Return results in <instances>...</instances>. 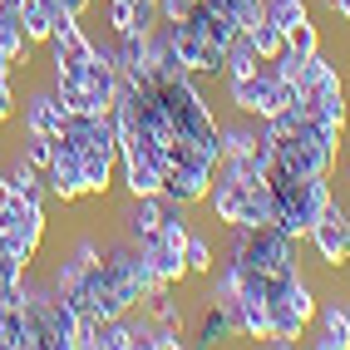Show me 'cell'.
<instances>
[{
    "mask_svg": "<svg viewBox=\"0 0 350 350\" xmlns=\"http://www.w3.org/2000/svg\"><path fill=\"white\" fill-rule=\"evenodd\" d=\"M306 242L316 252V262L321 267H331V271H350V207L331 193L321 202V213L306 232Z\"/></svg>",
    "mask_w": 350,
    "mask_h": 350,
    "instance_id": "obj_1",
    "label": "cell"
},
{
    "mask_svg": "<svg viewBox=\"0 0 350 350\" xmlns=\"http://www.w3.org/2000/svg\"><path fill=\"white\" fill-rule=\"evenodd\" d=\"M227 89V104L237 113H252V119H271V113H282V104H276V75L262 64L256 75L247 79H222Z\"/></svg>",
    "mask_w": 350,
    "mask_h": 350,
    "instance_id": "obj_2",
    "label": "cell"
},
{
    "mask_svg": "<svg viewBox=\"0 0 350 350\" xmlns=\"http://www.w3.org/2000/svg\"><path fill=\"white\" fill-rule=\"evenodd\" d=\"M89 55H94V35L79 20H69L50 35V75H84Z\"/></svg>",
    "mask_w": 350,
    "mask_h": 350,
    "instance_id": "obj_3",
    "label": "cell"
},
{
    "mask_svg": "<svg viewBox=\"0 0 350 350\" xmlns=\"http://www.w3.org/2000/svg\"><path fill=\"white\" fill-rule=\"evenodd\" d=\"M20 124H25V133H50V138H59V129L69 124V109L55 99L50 79L35 84L30 94H25V104H20Z\"/></svg>",
    "mask_w": 350,
    "mask_h": 350,
    "instance_id": "obj_4",
    "label": "cell"
},
{
    "mask_svg": "<svg viewBox=\"0 0 350 350\" xmlns=\"http://www.w3.org/2000/svg\"><path fill=\"white\" fill-rule=\"evenodd\" d=\"M301 340L316 345V350H350V306L345 301H321L316 321L306 325Z\"/></svg>",
    "mask_w": 350,
    "mask_h": 350,
    "instance_id": "obj_5",
    "label": "cell"
},
{
    "mask_svg": "<svg viewBox=\"0 0 350 350\" xmlns=\"http://www.w3.org/2000/svg\"><path fill=\"white\" fill-rule=\"evenodd\" d=\"M44 188H50V198H59V202L89 198L84 193V163H79L75 148H59L55 144V158H50V168H44Z\"/></svg>",
    "mask_w": 350,
    "mask_h": 350,
    "instance_id": "obj_6",
    "label": "cell"
},
{
    "mask_svg": "<svg viewBox=\"0 0 350 350\" xmlns=\"http://www.w3.org/2000/svg\"><path fill=\"white\" fill-rule=\"evenodd\" d=\"M144 44H148V69H153V84L188 75V69H183V59H178V30L168 25V20H158L153 30H144Z\"/></svg>",
    "mask_w": 350,
    "mask_h": 350,
    "instance_id": "obj_7",
    "label": "cell"
},
{
    "mask_svg": "<svg viewBox=\"0 0 350 350\" xmlns=\"http://www.w3.org/2000/svg\"><path fill=\"white\" fill-rule=\"evenodd\" d=\"M207 188H213V168H202V163H173V168L163 173V193L188 202V207H202Z\"/></svg>",
    "mask_w": 350,
    "mask_h": 350,
    "instance_id": "obj_8",
    "label": "cell"
},
{
    "mask_svg": "<svg viewBox=\"0 0 350 350\" xmlns=\"http://www.w3.org/2000/svg\"><path fill=\"white\" fill-rule=\"evenodd\" d=\"M158 217H163V193L153 198H129L124 202V242L133 247H144L158 237Z\"/></svg>",
    "mask_w": 350,
    "mask_h": 350,
    "instance_id": "obj_9",
    "label": "cell"
},
{
    "mask_svg": "<svg viewBox=\"0 0 350 350\" xmlns=\"http://www.w3.org/2000/svg\"><path fill=\"white\" fill-rule=\"evenodd\" d=\"M79 163H84V193H89V198H109L113 183H119V153H109V148H84Z\"/></svg>",
    "mask_w": 350,
    "mask_h": 350,
    "instance_id": "obj_10",
    "label": "cell"
},
{
    "mask_svg": "<svg viewBox=\"0 0 350 350\" xmlns=\"http://www.w3.org/2000/svg\"><path fill=\"white\" fill-rule=\"evenodd\" d=\"M232 336H237L232 306H227V301L202 296V316H198V336H193V345H227Z\"/></svg>",
    "mask_w": 350,
    "mask_h": 350,
    "instance_id": "obj_11",
    "label": "cell"
},
{
    "mask_svg": "<svg viewBox=\"0 0 350 350\" xmlns=\"http://www.w3.org/2000/svg\"><path fill=\"white\" fill-rule=\"evenodd\" d=\"M340 84H345V75H340V64L325 55V50H316L311 59H301V69H296L301 99H306V94H321V89H340Z\"/></svg>",
    "mask_w": 350,
    "mask_h": 350,
    "instance_id": "obj_12",
    "label": "cell"
},
{
    "mask_svg": "<svg viewBox=\"0 0 350 350\" xmlns=\"http://www.w3.org/2000/svg\"><path fill=\"white\" fill-rule=\"evenodd\" d=\"M138 252L148 256V267H153V276H158L163 286H183V282H188V262H183V247L153 237V242H144Z\"/></svg>",
    "mask_w": 350,
    "mask_h": 350,
    "instance_id": "obj_13",
    "label": "cell"
},
{
    "mask_svg": "<svg viewBox=\"0 0 350 350\" xmlns=\"http://www.w3.org/2000/svg\"><path fill=\"white\" fill-rule=\"evenodd\" d=\"M0 55H5L20 75H25L30 69V59H35V44L25 40V30H20V15H15V5L5 0V5H0Z\"/></svg>",
    "mask_w": 350,
    "mask_h": 350,
    "instance_id": "obj_14",
    "label": "cell"
},
{
    "mask_svg": "<svg viewBox=\"0 0 350 350\" xmlns=\"http://www.w3.org/2000/svg\"><path fill=\"white\" fill-rule=\"evenodd\" d=\"M20 15V30H25L30 44H50L55 35V0H10Z\"/></svg>",
    "mask_w": 350,
    "mask_h": 350,
    "instance_id": "obj_15",
    "label": "cell"
},
{
    "mask_svg": "<svg viewBox=\"0 0 350 350\" xmlns=\"http://www.w3.org/2000/svg\"><path fill=\"white\" fill-rule=\"evenodd\" d=\"M267 59L256 55V44H252V35L247 30H237L232 35V44H227V64H222V79H247V75H256Z\"/></svg>",
    "mask_w": 350,
    "mask_h": 350,
    "instance_id": "obj_16",
    "label": "cell"
},
{
    "mask_svg": "<svg viewBox=\"0 0 350 350\" xmlns=\"http://www.w3.org/2000/svg\"><path fill=\"white\" fill-rule=\"evenodd\" d=\"M5 178H10V188H15L20 198H40V202L50 198V188H44V173L35 168L30 158H20V153L5 163Z\"/></svg>",
    "mask_w": 350,
    "mask_h": 350,
    "instance_id": "obj_17",
    "label": "cell"
},
{
    "mask_svg": "<svg viewBox=\"0 0 350 350\" xmlns=\"http://www.w3.org/2000/svg\"><path fill=\"white\" fill-rule=\"evenodd\" d=\"M183 262H188V276H213V271H217V247H213V237L188 227V242H183Z\"/></svg>",
    "mask_w": 350,
    "mask_h": 350,
    "instance_id": "obj_18",
    "label": "cell"
},
{
    "mask_svg": "<svg viewBox=\"0 0 350 350\" xmlns=\"http://www.w3.org/2000/svg\"><path fill=\"white\" fill-rule=\"evenodd\" d=\"M271 217H276V202H271V188H267V178H262V183H252V188H247L242 222L237 227H271Z\"/></svg>",
    "mask_w": 350,
    "mask_h": 350,
    "instance_id": "obj_19",
    "label": "cell"
},
{
    "mask_svg": "<svg viewBox=\"0 0 350 350\" xmlns=\"http://www.w3.org/2000/svg\"><path fill=\"white\" fill-rule=\"evenodd\" d=\"M267 20L276 30H296L301 20H311V0H267Z\"/></svg>",
    "mask_w": 350,
    "mask_h": 350,
    "instance_id": "obj_20",
    "label": "cell"
},
{
    "mask_svg": "<svg viewBox=\"0 0 350 350\" xmlns=\"http://www.w3.org/2000/svg\"><path fill=\"white\" fill-rule=\"evenodd\" d=\"M247 35H252V44H256V55H262V59H276V55L286 50V30H276L271 20H256Z\"/></svg>",
    "mask_w": 350,
    "mask_h": 350,
    "instance_id": "obj_21",
    "label": "cell"
},
{
    "mask_svg": "<svg viewBox=\"0 0 350 350\" xmlns=\"http://www.w3.org/2000/svg\"><path fill=\"white\" fill-rule=\"evenodd\" d=\"M286 50H291L296 59H311V55L321 50V25H316V20H301L296 30H286Z\"/></svg>",
    "mask_w": 350,
    "mask_h": 350,
    "instance_id": "obj_22",
    "label": "cell"
},
{
    "mask_svg": "<svg viewBox=\"0 0 350 350\" xmlns=\"http://www.w3.org/2000/svg\"><path fill=\"white\" fill-rule=\"evenodd\" d=\"M15 153L30 158L35 168L44 173V168H50V158H55V138H50V133H25V148H15Z\"/></svg>",
    "mask_w": 350,
    "mask_h": 350,
    "instance_id": "obj_23",
    "label": "cell"
},
{
    "mask_svg": "<svg viewBox=\"0 0 350 350\" xmlns=\"http://www.w3.org/2000/svg\"><path fill=\"white\" fill-rule=\"evenodd\" d=\"M183 345H193V340H183V325H158V321L144 340V350H183Z\"/></svg>",
    "mask_w": 350,
    "mask_h": 350,
    "instance_id": "obj_24",
    "label": "cell"
},
{
    "mask_svg": "<svg viewBox=\"0 0 350 350\" xmlns=\"http://www.w3.org/2000/svg\"><path fill=\"white\" fill-rule=\"evenodd\" d=\"M104 5H109V35H113V40H119V35H138L129 0H104Z\"/></svg>",
    "mask_w": 350,
    "mask_h": 350,
    "instance_id": "obj_25",
    "label": "cell"
},
{
    "mask_svg": "<svg viewBox=\"0 0 350 350\" xmlns=\"http://www.w3.org/2000/svg\"><path fill=\"white\" fill-rule=\"evenodd\" d=\"M232 20H237V30H252L256 20H267V0H237V5H232Z\"/></svg>",
    "mask_w": 350,
    "mask_h": 350,
    "instance_id": "obj_26",
    "label": "cell"
},
{
    "mask_svg": "<svg viewBox=\"0 0 350 350\" xmlns=\"http://www.w3.org/2000/svg\"><path fill=\"white\" fill-rule=\"evenodd\" d=\"M129 5H133V25H138V35H144V30H153L158 25V0H129Z\"/></svg>",
    "mask_w": 350,
    "mask_h": 350,
    "instance_id": "obj_27",
    "label": "cell"
},
{
    "mask_svg": "<svg viewBox=\"0 0 350 350\" xmlns=\"http://www.w3.org/2000/svg\"><path fill=\"white\" fill-rule=\"evenodd\" d=\"M15 109H20L15 84H0V124H10V119H15Z\"/></svg>",
    "mask_w": 350,
    "mask_h": 350,
    "instance_id": "obj_28",
    "label": "cell"
},
{
    "mask_svg": "<svg viewBox=\"0 0 350 350\" xmlns=\"http://www.w3.org/2000/svg\"><path fill=\"white\" fill-rule=\"evenodd\" d=\"M59 5H64L69 15H79V20H84V15H89V5H94V0H59Z\"/></svg>",
    "mask_w": 350,
    "mask_h": 350,
    "instance_id": "obj_29",
    "label": "cell"
},
{
    "mask_svg": "<svg viewBox=\"0 0 350 350\" xmlns=\"http://www.w3.org/2000/svg\"><path fill=\"white\" fill-rule=\"evenodd\" d=\"M5 202H15V188H10V178H5V168H0V207Z\"/></svg>",
    "mask_w": 350,
    "mask_h": 350,
    "instance_id": "obj_30",
    "label": "cell"
},
{
    "mask_svg": "<svg viewBox=\"0 0 350 350\" xmlns=\"http://www.w3.org/2000/svg\"><path fill=\"white\" fill-rule=\"evenodd\" d=\"M0 84H15V64L5 55H0Z\"/></svg>",
    "mask_w": 350,
    "mask_h": 350,
    "instance_id": "obj_31",
    "label": "cell"
},
{
    "mask_svg": "<svg viewBox=\"0 0 350 350\" xmlns=\"http://www.w3.org/2000/svg\"><path fill=\"white\" fill-rule=\"evenodd\" d=\"M345 178H350V158H345Z\"/></svg>",
    "mask_w": 350,
    "mask_h": 350,
    "instance_id": "obj_32",
    "label": "cell"
},
{
    "mask_svg": "<svg viewBox=\"0 0 350 350\" xmlns=\"http://www.w3.org/2000/svg\"><path fill=\"white\" fill-rule=\"evenodd\" d=\"M0 5H5V0H0Z\"/></svg>",
    "mask_w": 350,
    "mask_h": 350,
    "instance_id": "obj_33",
    "label": "cell"
}]
</instances>
